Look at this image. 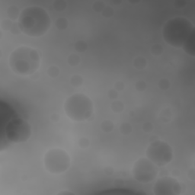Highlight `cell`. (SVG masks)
<instances>
[{"instance_id":"obj_1","label":"cell","mask_w":195,"mask_h":195,"mask_svg":"<svg viewBox=\"0 0 195 195\" xmlns=\"http://www.w3.org/2000/svg\"><path fill=\"white\" fill-rule=\"evenodd\" d=\"M51 20L47 12L39 6H30L20 13L18 25L22 33L29 37L43 36L50 27Z\"/></svg>"},{"instance_id":"obj_24","label":"cell","mask_w":195,"mask_h":195,"mask_svg":"<svg viewBox=\"0 0 195 195\" xmlns=\"http://www.w3.org/2000/svg\"><path fill=\"white\" fill-rule=\"evenodd\" d=\"M96 7L98 8L97 12H102L104 9V8H105V5H104V3L103 2L98 1L96 2L93 4V9H96Z\"/></svg>"},{"instance_id":"obj_18","label":"cell","mask_w":195,"mask_h":195,"mask_svg":"<svg viewBox=\"0 0 195 195\" xmlns=\"http://www.w3.org/2000/svg\"><path fill=\"white\" fill-rule=\"evenodd\" d=\"M82 82H83L82 78L80 76H79V75H75L71 79V84L73 85V86L75 87L81 86V85L82 84Z\"/></svg>"},{"instance_id":"obj_11","label":"cell","mask_w":195,"mask_h":195,"mask_svg":"<svg viewBox=\"0 0 195 195\" xmlns=\"http://www.w3.org/2000/svg\"><path fill=\"white\" fill-rule=\"evenodd\" d=\"M7 14L9 15V19L11 20H16L19 18V9L15 5H12L8 9Z\"/></svg>"},{"instance_id":"obj_27","label":"cell","mask_w":195,"mask_h":195,"mask_svg":"<svg viewBox=\"0 0 195 195\" xmlns=\"http://www.w3.org/2000/svg\"><path fill=\"white\" fill-rule=\"evenodd\" d=\"M109 12H110V13H111V14H113V12H114L113 9H112L111 8H110V7L104 8V10L102 11L103 16H105L106 14H109ZM110 16H111V15H110H110H107V17H110Z\"/></svg>"},{"instance_id":"obj_3","label":"cell","mask_w":195,"mask_h":195,"mask_svg":"<svg viewBox=\"0 0 195 195\" xmlns=\"http://www.w3.org/2000/svg\"><path fill=\"white\" fill-rule=\"evenodd\" d=\"M194 32V27L189 20L176 17L165 22L162 28V36L168 45L180 48Z\"/></svg>"},{"instance_id":"obj_20","label":"cell","mask_w":195,"mask_h":195,"mask_svg":"<svg viewBox=\"0 0 195 195\" xmlns=\"http://www.w3.org/2000/svg\"><path fill=\"white\" fill-rule=\"evenodd\" d=\"M47 73L51 77H56L59 75V69L57 68V67L52 66V67H49L48 70H47Z\"/></svg>"},{"instance_id":"obj_6","label":"cell","mask_w":195,"mask_h":195,"mask_svg":"<svg viewBox=\"0 0 195 195\" xmlns=\"http://www.w3.org/2000/svg\"><path fill=\"white\" fill-rule=\"evenodd\" d=\"M148 159L158 167H162L169 163L173 159V150L168 143L162 140H154L146 151Z\"/></svg>"},{"instance_id":"obj_16","label":"cell","mask_w":195,"mask_h":195,"mask_svg":"<svg viewBox=\"0 0 195 195\" xmlns=\"http://www.w3.org/2000/svg\"><path fill=\"white\" fill-rule=\"evenodd\" d=\"M56 25L60 30H64L68 26V21L65 19V18H59L56 20Z\"/></svg>"},{"instance_id":"obj_2","label":"cell","mask_w":195,"mask_h":195,"mask_svg":"<svg viewBox=\"0 0 195 195\" xmlns=\"http://www.w3.org/2000/svg\"><path fill=\"white\" fill-rule=\"evenodd\" d=\"M41 57L35 49L21 46L11 53L9 66L15 74L30 76L39 69Z\"/></svg>"},{"instance_id":"obj_30","label":"cell","mask_w":195,"mask_h":195,"mask_svg":"<svg viewBox=\"0 0 195 195\" xmlns=\"http://www.w3.org/2000/svg\"><path fill=\"white\" fill-rule=\"evenodd\" d=\"M142 85H146L145 82H143V81H139V82H138L136 84V85H135V86H136V88L138 90V91H143L142 88H141V87H142Z\"/></svg>"},{"instance_id":"obj_19","label":"cell","mask_w":195,"mask_h":195,"mask_svg":"<svg viewBox=\"0 0 195 195\" xmlns=\"http://www.w3.org/2000/svg\"><path fill=\"white\" fill-rule=\"evenodd\" d=\"M163 51V48L161 45L159 44H156V45H153L151 48V52L153 54H154L155 56H159L162 53Z\"/></svg>"},{"instance_id":"obj_17","label":"cell","mask_w":195,"mask_h":195,"mask_svg":"<svg viewBox=\"0 0 195 195\" xmlns=\"http://www.w3.org/2000/svg\"><path fill=\"white\" fill-rule=\"evenodd\" d=\"M67 7V3L64 1H56L53 2V8L57 12H62Z\"/></svg>"},{"instance_id":"obj_10","label":"cell","mask_w":195,"mask_h":195,"mask_svg":"<svg viewBox=\"0 0 195 195\" xmlns=\"http://www.w3.org/2000/svg\"><path fill=\"white\" fill-rule=\"evenodd\" d=\"M194 41H195V32L191 34V36L189 37L185 44L183 45L182 48L184 49L185 52L188 53V55L194 56H195V46H194Z\"/></svg>"},{"instance_id":"obj_23","label":"cell","mask_w":195,"mask_h":195,"mask_svg":"<svg viewBox=\"0 0 195 195\" xmlns=\"http://www.w3.org/2000/svg\"><path fill=\"white\" fill-rule=\"evenodd\" d=\"M75 47H76V50H78L79 52H82L86 50L87 46L86 44L84 41H78V42H76Z\"/></svg>"},{"instance_id":"obj_22","label":"cell","mask_w":195,"mask_h":195,"mask_svg":"<svg viewBox=\"0 0 195 195\" xmlns=\"http://www.w3.org/2000/svg\"><path fill=\"white\" fill-rule=\"evenodd\" d=\"M170 83L166 79H162L159 81V87L162 90H166L169 88Z\"/></svg>"},{"instance_id":"obj_7","label":"cell","mask_w":195,"mask_h":195,"mask_svg":"<svg viewBox=\"0 0 195 195\" xmlns=\"http://www.w3.org/2000/svg\"><path fill=\"white\" fill-rule=\"evenodd\" d=\"M8 140L12 143L26 142L31 135V127L27 121L21 117H13L8 121L5 127Z\"/></svg>"},{"instance_id":"obj_28","label":"cell","mask_w":195,"mask_h":195,"mask_svg":"<svg viewBox=\"0 0 195 195\" xmlns=\"http://www.w3.org/2000/svg\"><path fill=\"white\" fill-rule=\"evenodd\" d=\"M124 88V84L121 82H117L116 84H115L114 86V89H116L117 91L119 92L121 90H123Z\"/></svg>"},{"instance_id":"obj_14","label":"cell","mask_w":195,"mask_h":195,"mask_svg":"<svg viewBox=\"0 0 195 195\" xmlns=\"http://www.w3.org/2000/svg\"><path fill=\"white\" fill-rule=\"evenodd\" d=\"M101 127L103 131L106 132V133H109V132L112 131V130H113L114 124L110 121H104L101 124Z\"/></svg>"},{"instance_id":"obj_12","label":"cell","mask_w":195,"mask_h":195,"mask_svg":"<svg viewBox=\"0 0 195 195\" xmlns=\"http://www.w3.org/2000/svg\"><path fill=\"white\" fill-rule=\"evenodd\" d=\"M147 64V61L145 58L141 57V56H139V57L136 58L134 60V62H133V66L136 69H138V70H143L146 67Z\"/></svg>"},{"instance_id":"obj_26","label":"cell","mask_w":195,"mask_h":195,"mask_svg":"<svg viewBox=\"0 0 195 195\" xmlns=\"http://www.w3.org/2000/svg\"><path fill=\"white\" fill-rule=\"evenodd\" d=\"M118 96V92L116 89L110 90L108 92V97L109 98L112 100H115Z\"/></svg>"},{"instance_id":"obj_8","label":"cell","mask_w":195,"mask_h":195,"mask_svg":"<svg viewBox=\"0 0 195 195\" xmlns=\"http://www.w3.org/2000/svg\"><path fill=\"white\" fill-rule=\"evenodd\" d=\"M158 172V166L147 158H141L138 159L134 163L132 169L133 178L138 182L143 184L153 182L157 177Z\"/></svg>"},{"instance_id":"obj_13","label":"cell","mask_w":195,"mask_h":195,"mask_svg":"<svg viewBox=\"0 0 195 195\" xmlns=\"http://www.w3.org/2000/svg\"><path fill=\"white\" fill-rule=\"evenodd\" d=\"M124 108V104L121 101H114L111 104L112 110L115 113H120V112L123 111Z\"/></svg>"},{"instance_id":"obj_5","label":"cell","mask_w":195,"mask_h":195,"mask_svg":"<svg viewBox=\"0 0 195 195\" xmlns=\"http://www.w3.org/2000/svg\"><path fill=\"white\" fill-rule=\"evenodd\" d=\"M44 164L48 172L55 175L61 174L70 168V157L62 149H51L46 153L44 157Z\"/></svg>"},{"instance_id":"obj_15","label":"cell","mask_w":195,"mask_h":195,"mask_svg":"<svg viewBox=\"0 0 195 195\" xmlns=\"http://www.w3.org/2000/svg\"><path fill=\"white\" fill-rule=\"evenodd\" d=\"M120 131H121V133H123L124 135L130 134L132 131V127L130 126V124H128V123H124V124L121 125Z\"/></svg>"},{"instance_id":"obj_4","label":"cell","mask_w":195,"mask_h":195,"mask_svg":"<svg viewBox=\"0 0 195 195\" xmlns=\"http://www.w3.org/2000/svg\"><path fill=\"white\" fill-rule=\"evenodd\" d=\"M64 110L67 116L72 121L83 122L89 119L92 114V101L82 93L72 95L66 100Z\"/></svg>"},{"instance_id":"obj_25","label":"cell","mask_w":195,"mask_h":195,"mask_svg":"<svg viewBox=\"0 0 195 195\" xmlns=\"http://www.w3.org/2000/svg\"><path fill=\"white\" fill-rule=\"evenodd\" d=\"M79 146H80L81 148H87V147L89 146V141L86 138H82L80 139L79 142Z\"/></svg>"},{"instance_id":"obj_9","label":"cell","mask_w":195,"mask_h":195,"mask_svg":"<svg viewBox=\"0 0 195 195\" xmlns=\"http://www.w3.org/2000/svg\"><path fill=\"white\" fill-rule=\"evenodd\" d=\"M182 186L173 177H162L158 179L153 187L156 195H178L182 193Z\"/></svg>"},{"instance_id":"obj_29","label":"cell","mask_w":195,"mask_h":195,"mask_svg":"<svg viewBox=\"0 0 195 195\" xmlns=\"http://www.w3.org/2000/svg\"><path fill=\"white\" fill-rule=\"evenodd\" d=\"M186 5V2L185 1H177L175 2V5L176 8H182L185 7V5Z\"/></svg>"},{"instance_id":"obj_21","label":"cell","mask_w":195,"mask_h":195,"mask_svg":"<svg viewBox=\"0 0 195 195\" xmlns=\"http://www.w3.org/2000/svg\"><path fill=\"white\" fill-rule=\"evenodd\" d=\"M79 60H80V59H79V56H76V54H72L71 56L69 57L68 63L71 66H76L79 63Z\"/></svg>"}]
</instances>
